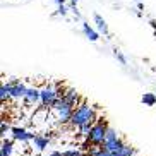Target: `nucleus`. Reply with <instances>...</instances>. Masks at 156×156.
I'll return each mask as SVG.
<instances>
[{"mask_svg": "<svg viewBox=\"0 0 156 156\" xmlns=\"http://www.w3.org/2000/svg\"><path fill=\"white\" fill-rule=\"evenodd\" d=\"M7 86H9L10 98H12V100H21V98L24 100L26 93H28V86H26V84H23L21 81H17V79H12V81L7 83Z\"/></svg>", "mask_w": 156, "mask_h": 156, "instance_id": "obj_6", "label": "nucleus"}, {"mask_svg": "<svg viewBox=\"0 0 156 156\" xmlns=\"http://www.w3.org/2000/svg\"><path fill=\"white\" fill-rule=\"evenodd\" d=\"M124 146H125L124 139H120L119 134L115 132L113 129H108V134H106V139H105V144H103V147H105L108 153H112V154L115 156Z\"/></svg>", "mask_w": 156, "mask_h": 156, "instance_id": "obj_4", "label": "nucleus"}, {"mask_svg": "<svg viewBox=\"0 0 156 156\" xmlns=\"http://www.w3.org/2000/svg\"><path fill=\"white\" fill-rule=\"evenodd\" d=\"M141 101L146 106H154L156 105V94H154V93H144L142 98H141Z\"/></svg>", "mask_w": 156, "mask_h": 156, "instance_id": "obj_15", "label": "nucleus"}, {"mask_svg": "<svg viewBox=\"0 0 156 156\" xmlns=\"http://www.w3.org/2000/svg\"><path fill=\"white\" fill-rule=\"evenodd\" d=\"M14 153V139H4L0 146V156H12Z\"/></svg>", "mask_w": 156, "mask_h": 156, "instance_id": "obj_10", "label": "nucleus"}, {"mask_svg": "<svg viewBox=\"0 0 156 156\" xmlns=\"http://www.w3.org/2000/svg\"><path fill=\"white\" fill-rule=\"evenodd\" d=\"M134 156H139V154H134Z\"/></svg>", "mask_w": 156, "mask_h": 156, "instance_id": "obj_28", "label": "nucleus"}, {"mask_svg": "<svg viewBox=\"0 0 156 156\" xmlns=\"http://www.w3.org/2000/svg\"><path fill=\"white\" fill-rule=\"evenodd\" d=\"M87 153H89L91 156H113L112 153H108V151H106V149H105L103 146H93V147H91V149H89Z\"/></svg>", "mask_w": 156, "mask_h": 156, "instance_id": "obj_14", "label": "nucleus"}, {"mask_svg": "<svg viewBox=\"0 0 156 156\" xmlns=\"http://www.w3.org/2000/svg\"><path fill=\"white\" fill-rule=\"evenodd\" d=\"M10 134H12V139H14V141H21V142L34 141V137H36V134L29 132V130H26V129H23V127H12Z\"/></svg>", "mask_w": 156, "mask_h": 156, "instance_id": "obj_7", "label": "nucleus"}, {"mask_svg": "<svg viewBox=\"0 0 156 156\" xmlns=\"http://www.w3.org/2000/svg\"><path fill=\"white\" fill-rule=\"evenodd\" d=\"M94 120H96V106H91L89 103H81L74 110L70 125L72 127H83L86 124H94Z\"/></svg>", "mask_w": 156, "mask_h": 156, "instance_id": "obj_1", "label": "nucleus"}, {"mask_svg": "<svg viewBox=\"0 0 156 156\" xmlns=\"http://www.w3.org/2000/svg\"><path fill=\"white\" fill-rule=\"evenodd\" d=\"M51 110H53V113H55L57 122H60V124H70V119H72L74 110H76V108L70 106L65 100H60L58 103L51 108Z\"/></svg>", "mask_w": 156, "mask_h": 156, "instance_id": "obj_3", "label": "nucleus"}, {"mask_svg": "<svg viewBox=\"0 0 156 156\" xmlns=\"http://www.w3.org/2000/svg\"><path fill=\"white\" fill-rule=\"evenodd\" d=\"M137 9H139V12H141V10H142V9H144V5H142V4H141V2H139V4H137Z\"/></svg>", "mask_w": 156, "mask_h": 156, "instance_id": "obj_26", "label": "nucleus"}, {"mask_svg": "<svg viewBox=\"0 0 156 156\" xmlns=\"http://www.w3.org/2000/svg\"><path fill=\"white\" fill-rule=\"evenodd\" d=\"M62 100H65L70 106H74V108L81 105V103H79V101H81V98H79V94L76 93V89H65V94H64V98H62Z\"/></svg>", "mask_w": 156, "mask_h": 156, "instance_id": "obj_9", "label": "nucleus"}, {"mask_svg": "<svg viewBox=\"0 0 156 156\" xmlns=\"http://www.w3.org/2000/svg\"><path fill=\"white\" fill-rule=\"evenodd\" d=\"M10 98V91H9V86L7 84H2L0 86V101H2V105H5V101Z\"/></svg>", "mask_w": 156, "mask_h": 156, "instance_id": "obj_17", "label": "nucleus"}, {"mask_svg": "<svg viewBox=\"0 0 156 156\" xmlns=\"http://www.w3.org/2000/svg\"><path fill=\"white\" fill-rule=\"evenodd\" d=\"M154 70H156V69H154Z\"/></svg>", "mask_w": 156, "mask_h": 156, "instance_id": "obj_29", "label": "nucleus"}, {"mask_svg": "<svg viewBox=\"0 0 156 156\" xmlns=\"http://www.w3.org/2000/svg\"><path fill=\"white\" fill-rule=\"evenodd\" d=\"M48 156H64V153H62V151H51Z\"/></svg>", "mask_w": 156, "mask_h": 156, "instance_id": "obj_23", "label": "nucleus"}, {"mask_svg": "<svg viewBox=\"0 0 156 156\" xmlns=\"http://www.w3.org/2000/svg\"><path fill=\"white\" fill-rule=\"evenodd\" d=\"M134 154H137L136 147H132L130 144H127V142H125V146L122 147V149H120V151L117 153L115 156H134Z\"/></svg>", "mask_w": 156, "mask_h": 156, "instance_id": "obj_16", "label": "nucleus"}, {"mask_svg": "<svg viewBox=\"0 0 156 156\" xmlns=\"http://www.w3.org/2000/svg\"><path fill=\"white\" fill-rule=\"evenodd\" d=\"M53 2H57L58 5H65V2H67V0H53Z\"/></svg>", "mask_w": 156, "mask_h": 156, "instance_id": "obj_25", "label": "nucleus"}, {"mask_svg": "<svg viewBox=\"0 0 156 156\" xmlns=\"http://www.w3.org/2000/svg\"><path fill=\"white\" fill-rule=\"evenodd\" d=\"M84 153L81 151V149H67V151H64V156H83Z\"/></svg>", "mask_w": 156, "mask_h": 156, "instance_id": "obj_20", "label": "nucleus"}, {"mask_svg": "<svg viewBox=\"0 0 156 156\" xmlns=\"http://www.w3.org/2000/svg\"><path fill=\"white\" fill-rule=\"evenodd\" d=\"M108 129H110V127H108V124L105 122V119H98L96 122H94L91 134L87 136V139L91 141L93 146H103V144H105Z\"/></svg>", "mask_w": 156, "mask_h": 156, "instance_id": "obj_2", "label": "nucleus"}, {"mask_svg": "<svg viewBox=\"0 0 156 156\" xmlns=\"http://www.w3.org/2000/svg\"><path fill=\"white\" fill-rule=\"evenodd\" d=\"M70 2H72V4H77V2H79V0H70Z\"/></svg>", "mask_w": 156, "mask_h": 156, "instance_id": "obj_27", "label": "nucleus"}, {"mask_svg": "<svg viewBox=\"0 0 156 156\" xmlns=\"http://www.w3.org/2000/svg\"><path fill=\"white\" fill-rule=\"evenodd\" d=\"M40 91H41V105L45 106V108H53V106L62 100L58 91H57V87L51 86V84L45 86L43 89H40Z\"/></svg>", "mask_w": 156, "mask_h": 156, "instance_id": "obj_5", "label": "nucleus"}, {"mask_svg": "<svg viewBox=\"0 0 156 156\" xmlns=\"http://www.w3.org/2000/svg\"><path fill=\"white\" fill-rule=\"evenodd\" d=\"M115 57H117V60H119V62H120L122 65H127V58H125V57L122 55V53H120V51L115 50Z\"/></svg>", "mask_w": 156, "mask_h": 156, "instance_id": "obj_22", "label": "nucleus"}, {"mask_svg": "<svg viewBox=\"0 0 156 156\" xmlns=\"http://www.w3.org/2000/svg\"><path fill=\"white\" fill-rule=\"evenodd\" d=\"M83 33L89 41H98V40H100V33H98L96 29H93L87 23H83Z\"/></svg>", "mask_w": 156, "mask_h": 156, "instance_id": "obj_11", "label": "nucleus"}, {"mask_svg": "<svg viewBox=\"0 0 156 156\" xmlns=\"http://www.w3.org/2000/svg\"><path fill=\"white\" fill-rule=\"evenodd\" d=\"M67 12H69V9H67L65 5H58V9H57L55 14H57V16H62V17H65V16H67Z\"/></svg>", "mask_w": 156, "mask_h": 156, "instance_id": "obj_21", "label": "nucleus"}, {"mask_svg": "<svg viewBox=\"0 0 156 156\" xmlns=\"http://www.w3.org/2000/svg\"><path fill=\"white\" fill-rule=\"evenodd\" d=\"M94 23H96V29L98 33H101V34H108V24H106V21L103 17H101L100 14H94Z\"/></svg>", "mask_w": 156, "mask_h": 156, "instance_id": "obj_12", "label": "nucleus"}, {"mask_svg": "<svg viewBox=\"0 0 156 156\" xmlns=\"http://www.w3.org/2000/svg\"><path fill=\"white\" fill-rule=\"evenodd\" d=\"M10 130H12V127H10L9 124H7V122H2V124H0V139H2V141H4L5 139V134L7 132H10Z\"/></svg>", "mask_w": 156, "mask_h": 156, "instance_id": "obj_18", "label": "nucleus"}, {"mask_svg": "<svg viewBox=\"0 0 156 156\" xmlns=\"http://www.w3.org/2000/svg\"><path fill=\"white\" fill-rule=\"evenodd\" d=\"M149 24H151V28L156 31V21H153V19H151V21H149Z\"/></svg>", "mask_w": 156, "mask_h": 156, "instance_id": "obj_24", "label": "nucleus"}, {"mask_svg": "<svg viewBox=\"0 0 156 156\" xmlns=\"http://www.w3.org/2000/svg\"><path fill=\"white\" fill-rule=\"evenodd\" d=\"M38 103H41V91L36 87H28V93L24 96V105L36 106Z\"/></svg>", "mask_w": 156, "mask_h": 156, "instance_id": "obj_8", "label": "nucleus"}, {"mask_svg": "<svg viewBox=\"0 0 156 156\" xmlns=\"http://www.w3.org/2000/svg\"><path fill=\"white\" fill-rule=\"evenodd\" d=\"M93 125L94 124H86V125H83V127H79V130H81V134H83V136H89V134H91V130H93Z\"/></svg>", "mask_w": 156, "mask_h": 156, "instance_id": "obj_19", "label": "nucleus"}, {"mask_svg": "<svg viewBox=\"0 0 156 156\" xmlns=\"http://www.w3.org/2000/svg\"><path fill=\"white\" fill-rule=\"evenodd\" d=\"M48 142H50V139H48V137L36 134V137H34L33 144H34V147H36V151H43V149H45V147L48 146Z\"/></svg>", "mask_w": 156, "mask_h": 156, "instance_id": "obj_13", "label": "nucleus"}]
</instances>
